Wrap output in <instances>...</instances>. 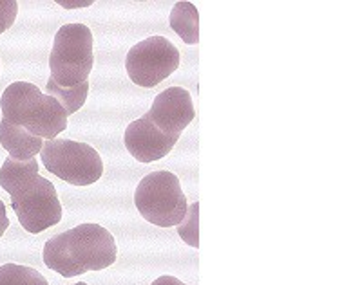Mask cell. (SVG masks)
<instances>
[{
  "label": "cell",
  "mask_w": 362,
  "mask_h": 285,
  "mask_svg": "<svg viewBox=\"0 0 362 285\" xmlns=\"http://www.w3.org/2000/svg\"><path fill=\"white\" fill-rule=\"evenodd\" d=\"M9 228V219L8 213H6V204L0 200V236L4 235Z\"/></svg>",
  "instance_id": "obj_16"
},
{
  "label": "cell",
  "mask_w": 362,
  "mask_h": 285,
  "mask_svg": "<svg viewBox=\"0 0 362 285\" xmlns=\"http://www.w3.org/2000/svg\"><path fill=\"white\" fill-rule=\"evenodd\" d=\"M44 264L64 278L111 267L118 257L115 236L100 224H80L51 236L44 245Z\"/></svg>",
  "instance_id": "obj_2"
},
{
  "label": "cell",
  "mask_w": 362,
  "mask_h": 285,
  "mask_svg": "<svg viewBox=\"0 0 362 285\" xmlns=\"http://www.w3.org/2000/svg\"><path fill=\"white\" fill-rule=\"evenodd\" d=\"M180 67V51L165 37H148L132 45L125 58L131 82L144 89H153Z\"/></svg>",
  "instance_id": "obj_7"
},
{
  "label": "cell",
  "mask_w": 362,
  "mask_h": 285,
  "mask_svg": "<svg viewBox=\"0 0 362 285\" xmlns=\"http://www.w3.org/2000/svg\"><path fill=\"white\" fill-rule=\"evenodd\" d=\"M0 145L4 147L11 159L28 161L35 159L44 147V139L29 134L22 126H15L6 119L0 121Z\"/></svg>",
  "instance_id": "obj_10"
},
{
  "label": "cell",
  "mask_w": 362,
  "mask_h": 285,
  "mask_svg": "<svg viewBox=\"0 0 362 285\" xmlns=\"http://www.w3.org/2000/svg\"><path fill=\"white\" fill-rule=\"evenodd\" d=\"M180 138L167 135L151 121L147 114L125 128L124 142L129 154L140 163H154L169 155Z\"/></svg>",
  "instance_id": "obj_9"
},
{
  "label": "cell",
  "mask_w": 362,
  "mask_h": 285,
  "mask_svg": "<svg viewBox=\"0 0 362 285\" xmlns=\"http://www.w3.org/2000/svg\"><path fill=\"white\" fill-rule=\"evenodd\" d=\"M40 157L45 170L73 186H90L103 176L102 157L87 142L47 139Z\"/></svg>",
  "instance_id": "obj_6"
},
{
  "label": "cell",
  "mask_w": 362,
  "mask_h": 285,
  "mask_svg": "<svg viewBox=\"0 0 362 285\" xmlns=\"http://www.w3.org/2000/svg\"><path fill=\"white\" fill-rule=\"evenodd\" d=\"M45 90L64 107L66 116L69 118V116H73L74 112H78L86 105L87 94H89V82H83L76 87H60L49 78L47 83H45Z\"/></svg>",
  "instance_id": "obj_12"
},
{
  "label": "cell",
  "mask_w": 362,
  "mask_h": 285,
  "mask_svg": "<svg viewBox=\"0 0 362 285\" xmlns=\"http://www.w3.org/2000/svg\"><path fill=\"white\" fill-rule=\"evenodd\" d=\"M170 28L187 45L199 42V15L192 2H176L170 11Z\"/></svg>",
  "instance_id": "obj_11"
},
{
  "label": "cell",
  "mask_w": 362,
  "mask_h": 285,
  "mask_svg": "<svg viewBox=\"0 0 362 285\" xmlns=\"http://www.w3.org/2000/svg\"><path fill=\"white\" fill-rule=\"evenodd\" d=\"M147 116L163 134L180 138L196 118L192 96L183 87H169L154 98Z\"/></svg>",
  "instance_id": "obj_8"
},
{
  "label": "cell",
  "mask_w": 362,
  "mask_h": 285,
  "mask_svg": "<svg viewBox=\"0 0 362 285\" xmlns=\"http://www.w3.org/2000/svg\"><path fill=\"white\" fill-rule=\"evenodd\" d=\"M0 285H49L37 269L21 264L0 265Z\"/></svg>",
  "instance_id": "obj_13"
},
{
  "label": "cell",
  "mask_w": 362,
  "mask_h": 285,
  "mask_svg": "<svg viewBox=\"0 0 362 285\" xmlns=\"http://www.w3.org/2000/svg\"><path fill=\"white\" fill-rule=\"evenodd\" d=\"M0 110L2 119L42 139H57L67 128L64 107L35 83L15 82L8 85L0 98Z\"/></svg>",
  "instance_id": "obj_3"
},
{
  "label": "cell",
  "mask_w": 362,
  "mask_h": 285,
  "mask_svg": "<svg viewBox=\"0 0 362 285\" xmlns=\"http://www.w3.org/2000/svg\"><path fill=\"white\" fill-rule=\"evenodd\" d=\"M58 4L66 9H71V8H87V6H90V2H58Z\"/></svg>",
  "instance_id": "obj_18"
},
{
  "label": "cell",
  "mask_w": 362,
  "mask_h": 285,
  "mask_svg": "<svg viewBox=\"0 0 362 285\" xmlns=\"http://www.w3.org/2000/svg\"><path fill=\"white\" fill-rule=\"evenodd\" d=\"M138 213L158 228H174L187 215V197L173 171H153L140 181L134 192Z\"/></svg>",
  "instance_id": "obj_5"
},
{
  "label": "cell",
  "mask_w": 362,
  "mask_h": 285,
  "mask_svg": "<svg viewBox=\"0 0 362 285\" xmlns=\"http://www.w3.org/2000/svg\"><path fill=\"white\" fill-rule=\"evenodd\" d=\"M93 33L83 24H66L54 35L49 54L51 80L60 87H76L87 82L93 66Z\"/></svg>",
  "instance_id": "obj_4"
},
{
  "label": "cell",
  "mask_w": 362,
  "mask_h": 285,
  "mask_svg": "<svg viewBox=\"0 0 362 285\" xmlns=\"http://www.w3.org/2000/svg\"><path fill=\"white\" fill-rule=\"evenodd\" d=\"M18 15V2L15 0H0V35L6 33Z\"/></svg>",
  "instance_id": "obj_15"
},
{
  "label": "cell",
  "mask_w": 362,
  "mask_h": 285,
  "mask_svg": "<svg viewBox=\"0 0 362 285\" xmlns=\"http://www.w3.org/2000/svg\"><path fill=\"white\" fill-rule=\"evenodd\" d=\"M177 233L190 248H199V202L196 200L187 208L185 219L177 224Z\"/></svg>",
  "instance_id": "obj_14"
},
{
  "label": "cell",
  "mask_w": 362,
  "mask_h": 285,
  "mask_svg": "<svg viewBox=\"0 0 362 285\" xmlns=\"http://www.w3.org/2000/svg\"><path fill=\"white\" fill-rule=\"evenodd\" d=\"M73 285H89V284H86V281H80V284H73Z\"/></svg>",
  "instance_id": "obj_19"
},
{
  "label": "cell",
  "mask_w": 362,
  "mask_h": 285,
  "mask_svg": "<svg viewBox=\"0 0 362 285\" xmlns=\"http://www.w3.org/2000/svg\"><path fill=\"white\" fill-rule=\"evenodd\" d=\"M0 186L11 197V208L28 233L45 231L62 220L57 188L38 174L37 159H6L0 168Z\"/></svg>",
  "instance_id": "obj_1"
},
{
  "label": "cell",
  "mask_w": 362,
  "mask_h": 285,
  "mask_svg": "<svg viewBox=\"0 0 362 285\" xmlns=\"http://www.w3.org/2000/svg\"><path fill=\"white\" fill-rule=\"evenodd\" d=\"M151 285H187V284H183V281L176 277H160L156 278Z\"/></svg>",
  "instance_id": "obj_17"
}]
</instances>
